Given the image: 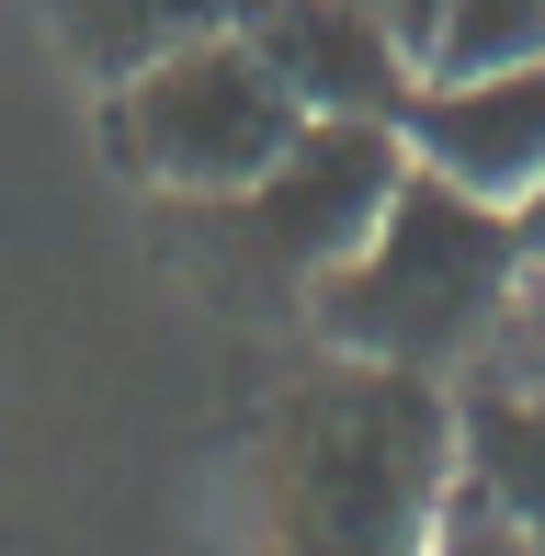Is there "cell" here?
<instances>
[{"instance_id":"cell-1","label":"cell","mask_w":545,"mask_h":556,"mask_svg":"<svg viewBox=\"0 0 545 556\" xmlns=\"http://www.w3.org/2000/svg\"><path fill=\"white\" fill-rule=\"evenodd\" d=\"M307 307L364 364H478L523 307V239H511L500 205L409 170L398 205L376 216V239L341 273H318Z\"/></svg>"},{"instance_id":"cell-2","label":"cell","mask_w":545,"mask_h":556,"mask_svg":"<svg viewBox=\"0 0 545 556\" xmlns=\"http://www.w3.org/2000/svg\"><path fill=\"white\" fill-rule=\"evenodd\" d=\"M295 91L262 68V46L239 35H193L170 58H148L137 80H114V148H126L137 182L182 193V205H228L251 193L295 137Z\"/></svg>"},{"instance_id":"cell-3","label":"cell","mask_w":545,"mask_h":556,"mask_svg":"<svg viewBox=\"0 0 545 556\" xmlns=\"http://www.w3.org/2000/svg\"><path fill=\"white\" fill-rule=\"evenodd\" d=\"M409 137L386 114H307L284 137V160L262 170L251 193H228V239L251 250L262 273H284V285H318V273H341L364 239H376V216L398 205L409 182Z\"/></svg>"},{"instance_id":"cell-4","label":"cell","mask_w":545,"mask_h":556,"mask_svg":"<svg viewBox=\"0 0 545 556\" xmlns=\"http://www.w3.org/2000/svg\"><path fill=\"white\" fill-rule=\"evenodd\" d=\"M239 35L295 91V114H386L398 125L420 91L386 0H239Z\"/></svg>"},{"instance_id":"cell-5","label":"cell","mask_w":545,"mask_h":556,"mask_svg":"<svg viewBox=\"0 0 545 556\" xmlns=\"http://www.w3.org/2000/svg\"><path fill=\"white\" fill-rule=\"evenodd\" d=\"M398 137H409V160L432 170V182L478 193V205H511L545 170V58L478 68V80H420Z\"/></svg>"},{"instance_id":"cell-6","label":"cell","mask_w":545,"mask_h":556,"mask_svg":"<svg viewBox=\"0 0 545 556\" xmlns=\"http://www.w3.org/2000/svg\"><path fill=\"white\" fill-rule=\"evenodd\" d=\"M466 489L545 556V364H511L466 397Z\"/></svg>"},{"instance_id":"cell-7","label":"cell","mask_w":545,"mask_h":556,"mask_svg":"<svg viewBox=\"0 0 545 556\" xmlns=\"http://www.w3.org/2000/svg\"><path fill=\"white\" fill-rule=\"evenodd\" d=\"M420 80H478V68L545 58V0H386Z\"/></svg>"},{"instance_id":"cell-8","label":"cell","mask_w":545,"mask_h":556,"mask_svg":"<svg viewBox=\"0 0 545 556\" xmlns=\"http://www.w3.org/2000/svg\"><path fill=\"white\" fill-rule=\"evenodd\" d=\"M58 23H68V46H80L103 80H137V68L170 58V46L228 35L239 0H58Z\"/></svg>"},{"instance_id":"cell-9","label":"cell","mask_w":545,"mask_h":556,"mask_svg":"<svg viewBox=\"0 0 545 556\" xmlns=\"http://www.w3.org/2000/svg\"><path fill=\"white\" fill-rule=\"evenodd\" d=\"M420 556H534V545H523V534H511V522L489 511L466 477H455V500L432 511V545H420Z\"/></svg>"},{"instance_id":"cell-10","label":"cell","mask_w":545,"mask_h":556,"mask_svg":"<svg viewBox=\"0 0 545 556\" xmlns=\"http://www.w3.org/2000/svg\"><path fill=\"white\" fill-rule=\"evenodd\" d=\"M500 216H511V239H523V273H534V262H545V170H534L523 193H511Z\"/></svg>"},{"instance_id":"cell-11","label":"cell","mask_w":545,"mask_h":556,"mask_svg":"<svg viewBox=\"0 0 545 556\" xmlns=\"http://www.w3.org/2000/svg\"><path fill=\"white\" fill-rule=\"evenodd\" d=\"M511 330H523V341H545V262L523 273V307H511Z\"/></svg>"}]
</instances>
